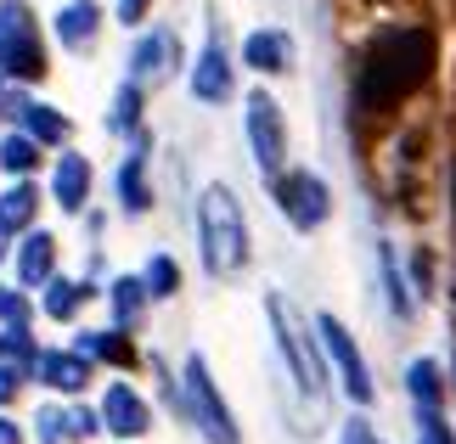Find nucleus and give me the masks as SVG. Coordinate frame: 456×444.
<instances>
[{
  "instance_id": "obj_14",
  "label": "nucleus",
  "mask_w": 456,
  "mask_h": 444,
  "mask_svg": "<svg viewBox=\"0 0 456 444\" xmlns=\"http://www.w3.org/2000/svg\"><path fill=\"white\" fill-rule=\"evenodd\" d=\"M57 203L62 208H79L85 203V191H91V164H85L79 152H62V164H57Z\"/></svg>"
},
{
  "instance_id": "obj_31",
  "label": "nucleus",
  "mask_w": 456,
  "mask_h": 444,
  "mask_svg": "<svg viewBox=\"0 0 456 444\" xmlns=\"http://www.w3.org/2000/svg\"><path fill=\"white\" fill-rule=\"evenodd\" d=\"M118 17H125V23H142V0H118Z\"/></svg>"
},
{
  "instance_id": "obj_16",
  "label": "nucleus",
  "mask_w": 456,
  "mask_h": 444,
  "mask_svg": "<svg viewBox=\"0 0 456 444\" xmlns=\"http://www.w3.org/2000/svg\"><path fill=\"white\" fill-rule=\"evenodd\" d=\"M40 377H45L51 388H62V394H79L91 371H85L79 354H40Z\"/></svg>"
},
{
  "instance_id": "obj_23",
  "label": "nucleus",
  "mask_w": 456,
  "mask_h": 444,
  "mask_svg": "<svg viewBox=\"0 0 456 444\" xmlns=\"http://www.w3.org/2000/svg\"><path fill=\"white\" fill-rule=\"evenodd\" d=\"M118 191H125V208H147V191H142V157H130L125 174H118Z\"/></svg>"
},
{
  "instance_id": "obj_11",
  "label": "nucleus",
  "mask_w": 456,
  "mask_h": 444,
  "mask_svg": "<svg viewBox=\"0 0 456 444\" xmlns=\"http://www.w3.org/2000/svg\"><path fill=\"white\" fill-rule=\"evenodd\" d=\"M242 62L259 68V74H282V68L293 62V40L288 34H248V45H242Z\"/></svg>"
},
{
  "instance_id": "obj_22",
  "label": "nucleus",
  "mask_w": 456,
  "mask_h": 444,
  "mask_svg": "<svg viewBox=\"0 0 456 444\" xmlns=\"http://www.w3.org/2000/svg\"><path fill=\"white\" fill-rule=\"evenodd\" d=\"M79 304H85V287H79V281H57V287L45 293V315H57V321H62V315H74Z\"/></svg>"
},
{
  "instance_id": "obj_15",
  "label": "nucleus",
  "mask_w": 456,
  "mask_h": 444,
  "mask_svg": "<svg viewBox=\"0 0 456 444\" xmlns=\"http://www.w3.org/2000/svg\"><path fill=\"white\" fill-rule=\"evenodd\" d=\"M96 23H102V12L91 6V0H68V6L57 12V40L62 45H85L96 34Z\"/></svg>"
},
{
  "instance_id": "obj_13",
  "label": "nucleus",
  "mask_w": 456,
  "mask_h": 444,
  "mask_svg": "<svg viewBox=\"0 0 456 444\" xmlns=\"http://www.w3.org/2000/svg\"><path fill=\"white\" fill-rule=\"evenodd\" d=\"M169 57H175V34H164V28H158L152 40H142V45H135V57H130V74L158 85V79L169 74Z\"/></svg>"
},
{
  "instance_id": "obj_20",
  "label": "nucleus",
  "mask_w": 456,
  "mask_h": 444,
  "mask_svg": "<svg viewBox=\"0 0 456 444\" xmlns=\"http://www.w3.org/2000/svg\"><path fill=\"white\" fill-rule=\"evenodd\" d=\"M0 164H6L12 174H23L40 164V147H34V135H6V147H0Z\"/></svg>"
},
{
  "instance_id": "obj_12",
  "label": "nucleus",
  "mask_w": 456,
  "mask_h": 444,
  "mask_svg": "<svg viewBox=\"0 0 456 444\" xmlns=\"http://www.w3.org/2000/svg\"><path fill=\"white\" fill-rule=\"evenodd\" d=\"M0 354H28V304H23V293H0Z\"/></svg>"
},
{
  "instance_id": "obj_28",
  "label": "nucleus",
  "mask_w": 456,
  "mask_h": 444,
  "mask_svg": "<svg viewBox=\"0 0 456 444\" xmlns=\"http://www.w3.org/2000/svg\"><path fill=\"white\" fill-rule=\"evenodd\" d=\"M62 422H68V416H57V411H45V416H40V433H45L51 444H57V439L68 433V428H62Z\"/></svg>"
},
{
  "instance_id": "obj_25",
  "label": "nucleus",
  "mask_w": 456,
  "mask_h": 444,
  "mask_svg": "<svg viewBox=\"0 0 456 444\" xmlns=\"http://www.w3.org/2000/svg\"><path fill=\"white\" fill-rule=\"evenodd\" d=\"M135 113H142V96H135V85H125V91H118V101H113V130H130Z\"/></svg>"
},
{
  "instance_id": "obj_9",
  "label": "nucleus",
  "mask_w": 456,
  "mask_h": 444,
  "mask_svg": "<svg viewBox=\"0 0 456 444\" xmlns=\"http://www.w3.org/2000/svg\"><path fill=\"white\" fill-rule=\"evenodd\" d=\"M191 96L198 101H225L232 96V62H225L220 45H208L198 57V68H191Z\"/></svg>"
},
{
  "instance_id": "obj_26",
  "label": "nucleus",
  "mask_w": 456,
  "mask_h": 444,
  "mask_svg": "<svg viewBox=\"0 0 456 444\" xmlns=\"http://www.w3.org/2000/svg\"><path fill=\"white\" fill-rule=\"evenodd\" d=\"M113 298H118V321H130L135 304H142V281H113Z\"/></svg>"
},
{
  "instance_id": "obj_21",
  "label": "nucleus",
  "mask_w": 456,
  "mask_h": 444,
  "mask_svg": "<svg viewBox=\"0 0 456 444\" xmlns=\"http://www.w3.org/2000/svg\"><path fill=\"white\" fill-rule=\"evenodd\" d=\"M406 383H411V400H417V405H440V371H434L428 360H417V366L406 371Z\"/></svg>"
},
{
  "instance_id": "obj_18",
  "label": "nucleus",
  "mask_w": 456,
  "mask_h": 444,
  "mask_svg": "<svg viewBox=\"0 0 456 444\" xmlns=\"http://www.w3.org/2000/svg\"><path fill=\"white\" fill-rule=\"evenodd\" d=\"M12 108H17V118L28 124L34 141H62V135H68V124L51 113V108H40V101H12Z\"/></svg>"
},
{
  "instance_id": "obj_17",
  "label": "nucleus",
  "mask_w": 456,
  "mask_h": 444,
  "mask_svg": "<svg viewBox=\"0 0 456 444\" xmlns=\"http://www.w3.org/2000/svg\"><path fill=\"white\" fill-rule=\"evenodd\" d=\"M45 276H51V237L34 230V237L23 242V259H17V281H23V287H40Z\"/></svg>"
},
{
  "instance_id": "obj_30",
  "label": "nucleus",
  "mask_w": 456,
  "mask_h": 444,
  "mask_svg": "<svg viewBox=\"0 0 456 444\" xmlns=\"http://www.w3.org/2000/svg\"><path fill=\"white\" fill-rule=\"evenodd\" d=\"M17 394V371H6V366H0V405H6Z\"/></svg>"
},
{
  "instance_id": "obj_5",
  "label": "nucleus",
  "mask_w": 456,
  "mask_h": 444,
  "mask_svg": "<svg viewBox=\"0 0 456 444\" xmlns=\"http://www.w3.org/2000/svg\"><path fill=\"white\" fill-rule=\"evenodd\" d=\"M265 310H271V321H276V343H282V354L293 360V377H299V388H305V394H322V360L310 354V337L299 332V321H293L288 298L276 293Z\"/></svg>"
},
{
  "instance_id": "obj_4",
  "label": "nucleus",
  "mask_w": 456,
  "mask_h": 444,
  "mask_svg": "<svg viewBox=\"0 0 456 444\" xmlns=\"http://www.w3.org/2000/svg\"><path fill=\"white\" fill-rule=\"evenodd\" d=\"M0 68H6V74H23V79L45 74L40 45H34V28H28V12L17 6V0L0 6Z\"/></svg>"
},
{
  "instance_id": "obj_7",
  "label": "nucleus",
  "mask_w": 456,
  "mask_h": 444,
  "mask_svg": "<svg viewBox=\"0 0 456 444\" xmlns=\"http://www.w3.org/2000/svg\"><path fill=\"white\" fill-rule=\"evenodd\" d=\"M276 208H282L299 230H315L327 220L332 198H327V186L315 181V174H288V181H276Z\"/></svg>"
},
{
  "instance_id": "obj_3",
  "label": "nucleus",
  "mask_w": 456,
  "mask_h": 444,
  "mask_svg": "<svg viewBox=\"0 0 456 444\" xmlns=\"http://www.w3.org/2000/svg\"><path fill=\"white\" fill-rule=\"evenodd\" d=\"M186 405H191V416H198V428H203L208 444H237L232 411H225L220 388H215V377H208V366L198 360V354L186 360Z\"/></svg>"
},
{
  "instance_id": "obj_8",
  "label": "nucleus",
  "mask_w": 456,
  "mask_h": 444,
  "mask_svg": "<svg viewBox=\"0 0 456 444\" xmlns=\"http://www.w3.org/2000/svg\"><path fill=\"white\" fill-rule=\"evenodd\" d=\"M248 135H254L259 169L276 174V169H282V152H288V135H282V113H276V101H271L265 91L248 96Z\"/></svg>"
},
{
  "instance_id": "obj_32",
  "label": "nucleus",
  "mask_w": 456,
  "mask_h": 444,
  "mask_svg": "<svg viewBox=\"0 0 456 444\" xmlns=\"http://www.w3.org/2000/svg\"><path fill=\"white\" fill-rule=\"evenodd\" d=\"M0 444H23V433H17V422H0Z\"/></svg>"
},
{
  "instance_id": "obj_10",
  "label": "nucleus",
  "mask_w": 456,
  "mask_h": 444,
  "mask_svg": "<svg viewBox=\"0 0 456 444\" xmlns=\"http://www.w3.org/2000/svg\"><path fill=\"white\" fill-rule=\"evenodd\" d=\"M102 422H108L113 433L135 439V433H147V405L135 400L125 383H113V388H108V400H102Z\"/></svg>"
},
{
  "instance_id": "obj_24",
  "label": "nucleus",
  "mask_w": 456,
  "mask_h": 444,
  "mask_svg": "<svg viewBox=\"0 0 456 444\" xmlns=\"http://www.w3.org/2000/svg\"><path fill=\"white\" fill-rule=\"evenodd\" d=\"M175 281H181V270H175V259H152V270H147V293L169 298V293H175Z\"/></svg>"
},
{
  "instance_id": "obj_29",
  "label": "nucleus",
  "mask_w": 456,
  "mask_h": 444,
  "mask_svg": "<svg viewBox=\"0 0 456 444\" xmlns=\"http://www.w3.org/2000/svg\"><path fill=\"white\" fill-rule=\"evenodd\" d=\"M344 444H372V433H366V422H349V428H344Z\"/></svg>"
},
{
  "instance_id": "obj_2",
  "label": "nucleus",
  "mask_w": 456,
  "mask_h": 444,
  "mask_svg": "<svg viewBox=\"0 0 456 444\" xmlns=\"http://www.w3.org/2000/svg\"><path fill=\"white\" fill-rule=\"evenodd\" d=\"M198 237H203V264L215 276H232L248 259V225H242V208L225 186H208L198 198Z\"/></svg>"
},
{
  "instance_id": "obj_27",
  "label": "nucleus",
  "mask_w": 456,
  "mask_h": 444,
  "mask_svg": "<svg viewBox=\"0 0 456 444\" xmlns=\"http://www.w3.org/2000/svg\"><path fill=\"white\" fill-rule=\"evenodd\" d=\"M85 349H96V354H113V360H118V354H125V337H85Z\"/></svg>"
},
{
  "instance_id": "obj_1",
  "label": "nucleus",
  "mask_w": 456,
  "mask_h": 444,
  "mask_svg": "<svg viewBox=\"0 0 456 444\" xmlns=\"http://www.w3.org/2000/svg\"><path fill=\"white\" fill-rule=\"evenodd\" d=\"M434 74V34L428 28H389L383 40L366 51V68H361V108H395V101H406L417 85Z\"/></svg>"
},
{
  "instance_id": "obj_33",
  "label": "nucleus",
  "mask_w": 456,
  "mask_h": 444,
  "mask_svg": "<svg viewBox=\"0 0 456 444\" xmlns=\"http://www.w3.org/2000/svg\"><path fill=\"white\" fill-rule=\"evenodd\" d=\"M0 254H6V230H0Z\"/></svg>"
},
{
  "instance_id": "obj_19",
  "label": "nucleus",
  "mask_w": 456,
  "mask_h": 444,
  "mask_svg": "<svg viewBox=\"0 0 456 444\" xmlns=\"http://www.w3.org/2000/svg\"><path fill=\"white\" fill-rule=\"evenodd\" d=\"M34 220V186H17L0 198V230H17V225H28Z\"/></svg>"
},
{
  "instance_id": "obj_6",
  "label": "nucleus",
  "mask_w": 456,
  "mask_h": 444,
  "mask_svg": "<svg viewBox=\"0 0 456 444\" xmlns=\"http://www.w3.org/2000/svg\"><path fill=\"white\" fill-rule=\"evenodd\" d=\"M315 332H322V349H327V360L338 366V377H344V388H349V400L366 405V400H372V377H366V360H361L355 337H349L338 321H332V315H322V321H315Z\"/></svg>"
}]
</instances>
